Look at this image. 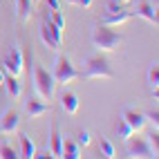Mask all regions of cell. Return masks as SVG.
I'll return each mask as SVG.
<instances>
[{"label": "cell", "instance_id": "ac0fdd59", "mask_svg": "<svg viewBox=\"0 0 159 159\" xmlns=\"http://www.w3.org/2000/svg\"><path fill=\"white\" fill-rule=\"evenodd\" d=\"M43 25H45V29L52 34V38H54L58 45H63V29H61V27H56L54 23H52L49 16H47V11H45V16H43Z\"/></svg>", "mask_w": 159, "mask_h": 159}, {"label": "cell", "instance_id": "4dcf8cb0", "mask_svg": "<svg viewBox=\"0 0 159 159\" xmlns=\"http://www.w3.org/2000/svg\"><path fill=\"white\" fill-rule=\"evenodd\" d=\"M116 2H119V5H128L130 0H116Z\"/></svg>", "mask_w": 159, "mask_h": 159}, {"label": "cell", "instance_id": "4fadbf2b", "mask_svg": "<svg viewBox=\"0 0 159 159\" xmlns=\"http://www.w3.org/2000/svg\"><path fill=\"white\" fill-rule=\"evenodd\" d=\"M49 155L52 157H63V137L56 125H52V139H49Z\"/></svg>", "mask_w": 159, "mask_h": 159}, {"label": "cell", "instance_id": "d6a6232c", "mask_svg": "<svg viewBox=\"0 0 159 159\" xmlns=\"http://www.w3.org/2000/svg\"><path fill=\"white\" fill-rule=\"evenodd\" d=\"M31 2H40V0H31Z\"/></svg>", "mask_w": 159, "mask_h": 159}, {"label": "cell", "instance_id": "5bb4252c", "mask_svg": "<svg viewBox=\"0 0 159 159\" xmlns=\"http://www.w3.org/2000/svg\"><path fill=\"white\" fill-rule=\"evenodd\" d=\"M61 103H63V110H65L67 114H76L79 112V97L74 92H63Z\"/></svg>", "mask_w": 159, "mask_h": 159}, {"label": "cell", "instance_id": "cb8c5ba5", "mask_svg": "<svg viewBox=\"0 0 159 159\" xmlns=\"http://www.w3.org/2000/svg\"><path fill=\"white\" fill-rule=\"evenodd\" d=\"M16 157H20V155L9 143H0V159H16Z\"/></svg>", "mask_w": 159, "mask_h": 159}, {"label": "cell", "instance_id": "d4e9b609", "mask_svg": "<svg viewBox=\"0 0 159 159\" xmlns=\"http://www.w3.org/2000/svg\"><path fill=\"white\" fill-rule=\"evenodd\" d=\"M74 141H76L79 146H90V132H88V130H81Z\"/></svg>", "mask_w": 159, "mask_h": 159}, {"label": "cell", "instance_id": "7c38bea8", "mask_svg": "<svg viewBox=\"0 0 159 159\" xmlns=\"http://www.w3.org/2000/svg\"><path fill=\"white\" fill-rule=\"evenodd\" d=\"M25 110H27V116H29V119H38V116H43L45 112H49V103L29 99L27 105H25Z\"/></svg>", "mask_w": 159, "mask_h": 159}, {"label": "cell", "instance_id": "ffe728a7", "mask_svg": "<svg viewBox=\"0 0 159 159\" xmlns=\"http://www.w3.org/2000/svg\"><path fill=\"white\" fill-rule=\"evenodd\" d=\"M116 134H119V139H121V141H128L130 137L134 134V130H132L123 119H119V121H116Z\"/></svg>", "mask_w": 159, "mask_h": 159}, {"label": "cell", "instance_id": "5b68a950", "mask_svg": "<svg viewBox=\"0 0 159 159\" xmlns=\"http://www.w3.org/2000/svg\"><path fill=\"white\" fill-rule=\"evenodd\" d=\"M54 81L56 83H70V81H74V79H79L81 76V72L72 65V61L67 58V56H58V61H56V65H54Z\"/></svg>", "mask_w": 159, "mask_h": 159}, {"label": "cell", "instance_id": "f1b7e54d", "mask_svg": "<svg viewBox=\"0 0 159 159\" xmlns=\"http://www.w3.org/2000/svg\"><path fill=\"white\" fill-rule=\"evenodd\" d=\"M76 5H81L83 9H90L92 7V0H76Z\"/></svg>", "mask_w": 159, "mask_h": 159}, {"label": "cell", "instance_id": "8fae6325", "mask_svg": "<svg viewBox=\"0 0 159 159\" xmlns=\"http://www.w3.org/2000/svg\"><path fill=\"white\" fill-rule=\"evenodd\" d=\"M2 88L7 90V97L11 99V101H16V99L20 97V94H23V85H20L18 76H11V74H7V76H5Z\"/></svg>", "mask_w": 159, "mask_h": 159}, {"label": "cell", "instance_id": "6da1fadb", "mask_svg": "<svg viewBox=\"0 0 159 159\" xmlns=\"http://www.w3.org/2000/svg\"><path fill=\"white\" fill-rule=\"evenodd\" d=\"M121 40L123 38L116 34V31H112L108 25H99L92 31V43H94V47L99 52H114L121 45Z\"/></svg>", "mask_w": 159, "mask_h": 159}, {"label": "cell", "instance_id": "484cf974", "mask_svg": "<svg viewBox=\"0 0 159 159\" xmlns=\"http://www.w3.org/2000/svg\"><path fill=\"white\" fill-rule=\"evenodd\" d=\"M116 11H123V5H119L116 0H110L108 2V14H116Z\"/></svg>", "mask_w": 159, "mask_h": 159}, {"label": "cell", "instance_id": "603a6c76", "mask_svg": "<svg viewBox=\"0 0 159 159\" xmlns=\"http://www.w3.org/2000/svg\"><path fill=\"white\" fill-rule=\"evenodd\" d=\"M146 143H148V148H150V155L152 157H159V139H157V132L148 134L146 137Z\"/></svg>", "mask_w": 159, "mask_h": 159}, {"label": "cell", "instance_id": "44dd1931", "mask_svg": "<svg viewBox=\"0 0 159 159\" xmlns=\"http://www.w3.org/2000/svg\"><path fill=\"white\" fill-rule=\"evenodd\" d=\"M38 34H40V40H43V43L49 47V49H54V52H58L61 49V45L56 43V40L54 38H52V34H49V31L45 29V25H40V29H38Z\"/></svg>", "mask_w": 159, "mask_h": 159}, {"label": "cell", "instance_id": "f546056e", "mask_svg": "<svg viewBox=\"0 0 159 159\" xmlns=\"http://www.w3.org/2000/svg\"><path fill=\"white\" fill-rule=\"evenodd\" d=\"M5 76H7V74H5V70L0 67V88H2V83H5Z\"/></svg>", "mask_w": 159, "mask_h": 159}, {"label": "cell", "instance_id": "9a60e30c", "mask_svg": "<svg viewBox=\"0 0 159 159\" xmlns=\"http://www.w3.org/2000/svg\"><path fill=\"white\" fill-rule=\"evenodd\" d=\"M20 157H25V159L36 157V143L27 134H20Z\"/></svg>", "mask_w": 159, "mask_h": 159}, {"label": "cell", "instance_id": "9c48e42d", "mask_svg": "<svg viewBox=\"0 0 159 159\" xmlns=\"http://www.w3.org/2000/svg\"><path fill=\"white\" fill-rule=\"evenodd\" d=\"M134 16H141V18H146L148 23H152V25L159 23V18H157V5H152V2H139L134 7Z\"/></svg>", "mask_w": 159, "mask_h": 159}, {"label": "cell", "instance_id": "30bf717a", "mask_svg": "<svg viewBox=\"0 0 159 159\" xmlns=\"http://www.w3.org/2000/svg\"><path fill=\"white\" fill-rule=\"evenodd\" d=\"M132 16H134V11H128V9L116 11V14H105L103 25H108V27H119V25H123V23H128Z\"/></svg>", "mask_w": 159, "mask_h": 159}, {"label": "cell", "instance_id": "3957f363", "mask_svg": "<svg viewBox=\"0 0 159 159\" xmlns=\"http://www.w3.org/2000/svg\"><path fill=\"white\" fill-rule=\"evenodd\" d=\"M5 70V74H11V76H20L25 70V54H23V47L20 45H11L9 47V52L5 54V61L2 65H0Z\"/></svg>", "mask_w": 159, "mask_h": 159}, {"label": "cell", "instance_id": "2e32d148", "mask_svg": "<svg viewBox=\"0 0 159 159\" xmlns=\"http://www.w3.org/2000/svg\"><path fill=\"white\" fill-rule=\"evenodd\" d=\"M63 157H67V159H79V157H81V146L74 141V139H65V141H63Z\"/></svg>", "mask_w": 159, "mask_h": 159}, {"label": "cell", "instance_id": "52a82bcc", "mask_svg": "<svg viewBox=\"0 0 159 159\" xmlns=\"http://www.w3.org/2000/svg\"><path fill=\"white\" fill-rule=\"evenodd\" d=\"M121 119H123L125 123H128L134 132L143 130V125H146V114H143V112H139V110H125Z\"/></svg>", "mask_w": 159, "mask_h": 159}, {"label": "cell", "instance_id": "d6986e66", "mask_svg": "<svg viewBox=\"0 0 159 159\" xmlns=\"http://www.w3.org/2000/svg\"><path fill=\"white\" fill-rule=\"evenodd\" d=\"M148 85H150V90L155 94V101H157V88H159V65L157 63H152L148 67Z\"/></svg>", "mask_w": 159, "mask_h": 159}, {"label": "cell", "instance_id": "8992f818", "mask_svg": "<svg viewBox=\"0 0 159 159\" xmlns=\"http://www.w3.org/2000/svg\"><path fill=\"white\" fill-rule=\"evenodd\" d=\"M20 125V114L16 110H7L2 114V119H0V134H11L18 130Z\"/></svg>", "mask_w": 159, "mask_h": 159}, {"label": "cell", "instance_id": "277c9868", "mask_svg": "<svg viewBox=\"0 0 159 159\" xmlns=\"http://www.w3.org/2000/svg\"><path fill=\"white\" fill-rule=\"evenodd\" d=\"M85 76L88 79H112L114 72L103 56H92L85 61Z\"/></svg>", "mask_w": 159, "mask_h": 159}, {"label": "cell", "instance_id": "4316f807", "mask_svg": "<svg viewBox=\"0 0 159 159\" xmlns=\"http://www.w3.org/2000/svg\"><path fill=\"white\" fill-rule=\"evenodd\" d=\"M146 121H150L152 125H155V130H157V125H159V112L155 110V112H148L146 114Z\"/></svg>", "mask_w": 159, "mask_h": 159}, {"label": "cell", "instance_id": "83f0119b", "mask_svg": "<svg viewBox=\"0 0 159 159\" xmlns=\"http://www.w3.org/2000/svg\"><path fill=\"white\" fill-rule=\"evenodd\" d=\"M47 9L49 11H63L61 9V0H47Z\"/></svg>", "mask_w": 159, "mask_h": 159}, {"label": "cell", "instance_id": "7402d4cb", "mask_svg": "<svg viewBox=\"0 0 159 159\" xmlns=\"http://www.w3.org/2000/svg\"><path fill=\"white\" fill-rule=\"evenodd\" d=\"M99 150H101L103 157H108V159L116 157V152H114V143H112L110 139H105V137H101V141H99Z\"/></svg>", "mask_w": 159, "mask_h": 159}, {"label": "cell", "instance_id": "ba28073f", "mask_svg": "<svg viewBox=\"0 0 159 159\" xmlns=\"http://www.w3.org/2000/svg\"><path fill=\"white\" fill-rule=\"evenodd\" d=\"M125 143H128V152H130V157H152V155H150V148H148V143H146V139L130 137Z\"/></svg>", "mask_w": 159, "mask_h": 159}, {"label": "cell", "instance_id": "e0dca14e", "mask_svg": "<svg viewBox=\"0 0 159 159\" xmlns=\"http://www.w3.org/2000/svg\"><path fill=\"white\" fill-rule=\"evenodd\" d=\"M16 9H18L20 23H29V18H31V0H16Z\"/></svg>", "mask_w": 159, "mask_h": 159}, {"label": "cell", "instance_id": "1f68e13d", "mask_svg": "<svg viewBox=\"0 0 159 159\" xmlns=\"http://www.w3.org/2000/svg\"><path fill=\"white\" fill-rule=\"evenodd\" d=\"M67 2H70V5H76V0H67Z\"/></svg>", "mask_w": 159, "mask_h": 159}, {"label": "cell", "instance_id": "7a4b0ae2", "mask_svg": "<svg viewBox=\"0 0 159 159\" xmlns=\"http://www.w3.org/2000/svg\"><path fill=\"white\" fill-rule=\"evenodd\" d=\"M31 76H34V88L36 92L40 94V99L43 101H52V97H54V88H56V81L54 76L40 65H34V72H31Z\"/></svg>", "mask_w": 159, "mask_h": 159}]
</instances>
